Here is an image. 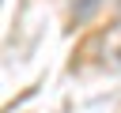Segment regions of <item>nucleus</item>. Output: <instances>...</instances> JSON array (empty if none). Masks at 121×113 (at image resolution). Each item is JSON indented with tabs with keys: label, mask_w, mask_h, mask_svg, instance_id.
<instances>
[{
	"label": "nucleus",
	"mask_w": 121,
	"mask_h": 113,
	"mask_svg": "<svg viewBox=\"0 0 121 113\" xmlns=\"http://www.w3.org/2000/svg\"><path fill=\"white\" fill-rule=\"evenodd\" d=\"M98 56H102V64H106V68L121 72V23H117V26H110V30L98 38Z\"/></svg>",
	"instance_id": "nucleus-1"
},
{
	"label": "nucleus",
	"mask_w": 121,
	"mask_h": 113,
	"mask_svg": "<svg viewBox=\"0 0 121 113\" xmlns=\"http://www.w3.org/2000/svg\"><path fill=\"white\" fill-rule=\"evenodd\" d=\"M98 4H102V0H79V4H76V19H87Z\"/></svg>",
	"instance_id": "nucleus-2"
}]
</instances>
